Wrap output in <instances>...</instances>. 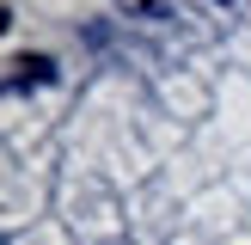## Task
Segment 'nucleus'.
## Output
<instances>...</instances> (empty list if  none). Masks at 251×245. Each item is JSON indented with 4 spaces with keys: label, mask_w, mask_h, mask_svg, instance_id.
<instances>
[{
    "label": "nucleus",
    "mask_w": 251,
    "mask_h": 245,
    "mask_svg": "<svg viewBox=\"0 0 251 245\" xmlns=\"http://www.w3.org/2000/svg\"><path fill=\"white\" fill-rule=\"evenodd\" d=\"M135 6H147V0H135Z\"/></svg>",
    "instance_id": "f257e3e1"
}]
</instances>
